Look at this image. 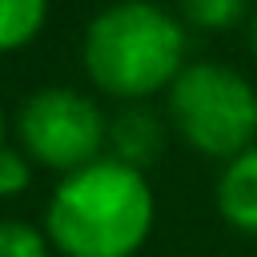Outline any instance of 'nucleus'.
Wrapping results in <instances>:
<instances>
[{
	"label": "nucleus",
	"mask_w": 257,
	"mask_h": 257,
	"mask_svg": "<svg viewBox=\"0 0 257 257\" xmlns=\"http://www.w3.org/2000/svg\"><path fill=\"white\" fill-rule=\"evenodd\" d=\"M32 185V161L24 157V149L4 145L0 149V197H20Z\"/></svg>",
	"instance_id": "obj_10"
},
{
	"label": "nucleus",
	"mask_w": 257,
	"mask_h": 257,
	"mask_svg": "<svg viewBox=\"0 0 257 257\" xmlns=\"http://www.w3.org/2000/svg\"><path fill=\"white\" fill-rule=\"evenodd\" d=\"M161 153H165V120L149 104H124L120 112L108 116V153L104 157L145 173Z\"/></svg>",
	"instance_id": "obj_5"
},
{
	"label": "nucleus",
	"mask_w": 257,
	"mask_h": 257,
	"mask_svg": "<svg viewBox=\"0 0 257 257\" xmlns=\"http://www.w3.org/2000/svg\"><path fill=\"white\" fill-rule=\"evenodd\" d=\"M181 12L193 28L225 32V28L241 24V16L249 12V0H181Z\"/></svg>",
	"instance_id": "obj_9"
},
{
	"label": "nucleus",
	"mask_w": 257,
	"mask_h": 257,
	"mask_svg": "<svg viewBox=\"0 0 257 257\" xmlns=\"http://www.w3.org/2000/svg\"><path fill=\"white\" fill-rule=\"evenodd\" d=\"M8 141H4V112H0V149H4Z\"/></svg>",
	"instance_id": "obj_12"
},
{
	"label": "nucleus",
	"mask_w": 257,
	"mask_h": 257,
	"mask_svg": "<svg viewBox=\"0 0 257 257\" xmlns=\"http://www.w3.org/2000/svg\"><path fill=\"white\" fill-rule=\"evenodd\" d=\"M169 124L177 137L213 161H233L257 145V88L229 64H185L169 84Z\"/></svg>",
	"instance_id": "obj_3"
},
{
	"label": "nucleus",
	"mask_w": 257,
	"mask_h": 257,
	"mask_svg": "<svg viewBox=\"0 0 257 257\" xmlns=\"http://www.w3.org/2000/svg\"><path fill=\"white\" fill-rule=\"evenodd\" d=\"M185 48L189 40L177 16L145 0H124L92 16L80 60L100 92L141 104L153 92H169L185 68Z\"/></svg>",
	"instance_id": "obj_2"
},
{
	"label": "nucleus",
	"mask_w": 257,
	"mask_h": 257,
	"mask_svg": "<svg viewBox=\"0 0 257 257\" xmlns=\"http://www.w3.org/2000/svg\"><path fill=\"white\" fill-rule=\"evenodd\" d=\"M48 0H0V52H16L40 36Z\"/></svg>",
	"instance_id": "obj_7"
},
{
	"label": "nucleus",
	"mask_w": 257,
	"mask_h": 257,
	"mask_svg": "<svg viewBox=\"0 0 257 257\" xmlns=\"http://www.w3.org/2000/svg\"><path fill=\"white\" fill-rule=\"evenodd\" d=\"M217 213L229 229L257 237V145L225 161L217 177Z\"/></svg>",
	"instance_id": "obj_6"
},
{
	"label": "nucleus",
	"mask_w": 257,
	"mask_h": 257,
	"mask_svg": "<svg viewBox=\"0 0 257 257\" xmlns=\"http://www.w3.org/2000/svg\"><path fill=\"white\" fill-rule=\"evenodd\" d=\"M249 48H253V56H257V16H253V24H249Z\"/></svg>",
	"instance_id": "obj_11"
},
{
	"label": "nucleus",
	"mask_w": 257,
	"mask_h": 257,
	"mask_svg": "<svg viewBox=\"0 0 257 257\" xmlns=\"http://www.w3.org/2000/svg\"><path fill=\"white\" fill-rule=\"evenodd\" d=\"M0 257H52V241L44 225L4 217L0 221Z\"/></svg>",
	"instance_id": "obj_8"
},
{
	"label": "nucleus",
	"mask_w": 257,
	"mask_h": 257,
	"mask_svg": "<svg viewBox=\"0 0 257 257\" xmlns=\"http://www.w3.org/2000/svg\"><path fill=\"white\" fill-rule=\"evenodd\" d=\"M157 221V197L141 169L100 157L56 181L44 233L60 257H133Z\"/></svg>",
	"instance_id": "obj_1"
},
{
	"label": "nucleus",
	"mask_w": 257,
	"mask_h": 257,
	"mask_svg": "<svg viewBox=\"0 0 257 257\" xmlns=\"http://www.w3.org/2000/svg\"><path fill=\"white\" fill-rule=\"evenodd\" d=\"M16 137L32 165L60 177L92 165L108 149V116L92 96L68 84L36 88L16 112Z\"/></svg>",
	"instance_id": "obj_4"
}]
</instances>
